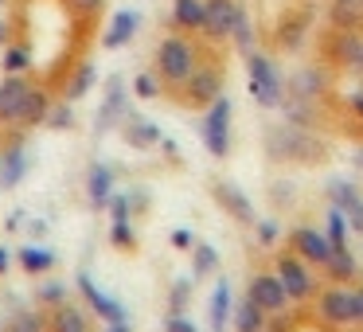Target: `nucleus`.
Here are the masks:
<instances>
[{
  "mask_svg": "<svg viewBox=\"0 0 363 332\" xmlns=\"http://www.w3.org/2000/svg\"><path fill=\"white\" fill-rule=\"evenodd\" d=\"M203 51L207 48L188 32H168L164 40L157 43V51H152V74L160 79L164 94H176V90L191 79V71L199 67Z\"/></svg>",
  "mask_w": 363,
  "mask_h": 332,
  "instance_id": "nucleus-1",
  "label": "nucleus"
},
{
  "mask_svg": "<svg viewBox=\"0 0 363 332\" xmlns=\"http://www.w3.org/2000/svg\"><path fill=\"white\" fill-rule=\"evenodd\" d=\"M223 82H227V63L215 55V48H207L203 59H199V67L191 71V79L184 82L172 98L184 110H207V106L223 94Z\"/></svg>",
  "mask_w": 363,
  "mask_h": 332,
  "instance_id": "nucleus-2",
  "label": "nucleus"
},
{
  "mask_svg": "<svg viewBox=\"0 0 363 332\" xmlns=\"http://www.w3.org/2000/svg\"><path fill=\"white\" fill-rule=\"evenodd\" d=\"M269 270H274L277 282L285 285V293H289L293 305H313V297L324 289V274L316 266H308L305 258H297L289 246H281V250L274 254V266Z\"/></svg>",
  "mask_w": 363,
  "mask_h": 332,
  "instance_id": "nucleus-3",
  "label": "nucleus"
},
{
  "mask_svg": "<svg viewBox=\"0 0 363 332\" xmlns=\"http://www.w3.org/2000/svg\"><path fill=\"white\" fill-rule=\"evenodd\" d=\"M266 149H269V157H277V160H293V165H320L324 160V141L313 133V129H301V126H277V129H269V137H266Z\"/></svg>",
  "mask_w": 363,
  "mask_h": 332,
  "instance_id": "nucleus-4",
  "label": "nucleus"
},
{
  "mask_svg": "<svg viewBox=\"0 0 363 332\" xmlns=\"http://www.w3.org/2000/svg\"><path fill=\"white\" fill-rule=\"evenodd\" d=\"M316 309V321L332 332H352L355 328V297H352V285H332L324 282V289L313 297Z\"/></svg>",
  "mask_w": 363,
  "mask_h": 332,
  "instance_id": "nucleus-5",
  "label": "nucleus"
},
{
  "mask_svg": "<svg viewBox=\"0 0 363 332\" xmlns=\"http://www.w3.org/2000/svg\"><path fill=\"white\" fill-rule=\"evenodd\" d=\"M246 74H250V94H254V102H258V106L274 110V106L285 102V79H281L277 63L266 55V51L254 48L250 55H246Z\"/></svg>",
  "mask_w": 363,
  "mask_h": 332,
  "instance_id": "nucleus-6",
  "label": "nucleus"
},
{
  "mask_svg": "<svg viewBox=\"0 0 363 332\" xmlns=\"http://www.w3.org/2000/svg\"><path fill=\"white\" fill-rule=\"evenodd\" d=\"M230 126H235V110H230V98L219 94L211 106L203 110V121H199V137H203V149L211 153L215 160L230 157Z\"/></svg>",
  "mask_w": 363,
  "mask_h": 332,
  "instance_id": "nucleus-7",
  "label": "nucleus"
},
{
  "mask_svg": "<svg viewBox=\"0 0 363 332\" xmlns=\"http://www.w3.org/2000/svg\"><path fill=\"white\" fill-rule=\"evenodd\" d=\"M242 16V0H203V35L207 48H223L235 32V20Z\"/></svg>",
  "mask_w": 363,
  "mask_h": 332,
  "instance_id": "nucleus-8",
  "label": "nucleus"
},
{
  "mask_svg": "<svg viewBox=\"0 0 363 332\" xmlns=\"http://www.w3.org/2000/svg\"><path fill=\"white\" fill-rule=\"evenodd\" d=\"M32 90H35L32 74H4L0 79V126L4 129H20V118L28 110Z\"/></svg>",
  "mask_w": 363,
  "mask_h": 332,
  "instance_id": "nucleus-9",
  "label": "nucleus"
},
{
  "mask_svg": "<svg viewBox=\"0 0 363 332\" xmlns=\"http://www.w3.org/2000/svg\"><path fill=\"white\" fill-rule=\"evenodd\" d=\"M246 297H250L266 316H277V313H285V309H293L289 293H285L281 282H277L274 270H254L250 282H246Z\"/></svg>",
  "mask_w": 363,
  "mask_h": 332,
  "instance_id": "nucleus-10",
  "label": "nucleus"
},
{
  "mask_svg": "<svg viewBox=\"0 0 363 332\" xmlns=\"http://www.w3.org/2000/svg\"><path fill=\"white\" fill-rule=\"evenodd\" d=\"M74 285H79V293L86 297V305L98 313V321H102V328H113V324H129V313H125V305H121L118 297H110V293H106L102 285H98L94 277L86 274V270H79V277H74Z\"/></svg>",
  "mask_w": 363,
  "mask_h": 332,
  "instance_id": "nucleus-11",
  "label": "nucleus"
},
{
  "mask_svg": "<svg viewBox=\"0 0 363 332\" xmlns=\"http://www.w3.org/2000/svg\"><path fill=\"white\" fill-rule=\"evenodd\" d=\"M285 246H289L297 258H305L308 266H316V270H324V262H328V254H332V243L324 238L320 227H313V223H297V227H289Z\"/></svg>",
  "mask_w": 363,
  "mask_h": 332,
  "instance_id": "nucleus-12",
  "label": "nucleus"
},
{
  "mask_svg": "<svg viewBox=\"0 0 363 332\" xmlns=\"http://www.w3.org/2000/svg\"><path fill=\"white\" fill-rule=\"evenodd\" d=\"M211 196H215V204L238 223V227H254V223H258V211H254L250 196H246L235 180H211Z\"/></svg>",
  "mask_w": 363,
  "mask_h": 332,
  "instance_id": "nucleus-13",
  "label": "nucleus"
},
{
  "mask_svg": "<svg viewBox=\"0 0 363 332\" xmlns=\"http://www.w3.org/2000/svg\"><path fill=\"white\" fill-rule=\"evenodd\" d=\"M328 204L344 211L352 235H363V192H359V184L344 180V176H332L328 180Z\"/></svg>",
  "mask_w": 363,
  "mask_h": 332,
  "instance_id": "nucleus-14",
  "label": "nucleus"
},
{
  "mask_svg": "<svg viewBox=\"0 0 363 332\" xmlns=\"http://www.w3.org/2000/svg\"><path fill=\"white\" fill-rule=\"evenodd\" d=\"M110 215H113L110 243L118 246V250L133 254V250H137V231H133V211H129V196H125V192H113V199H110Z\"/></svg>",
  "mask_w": 363,
  "mask_h": 332,
  "instance_id": "nucleus-15",
  "label": "nucleus"
},
{
  "mask_svg": "<svg viewBox=\"0 0 363 332\" xmlns=\"http://www.w3.org/2000/svg\"><path fill=\"white\" fill-rule=\"evenodd\" d=\"M125 114H129V94H125V82H121L118 74H113V79L106 82V98H102V110H98L94 129H98V133H106V129L121 126V121H125Z\"/></svg>",
  "mask_w": 363,
  "mask_h": 332,
  "instance_id": "nucleus-16",
  "label": "nucleus"
},
{
  "mask_svg": "<svg viewBox=\"0 0 363 332\" xmlns=\"http://www.w3.org/2000/svg\"><path fill=\"white\" fill-rule=\"evenodd\" d=\"M324 282L332 285H355L359 282V258L352 254V246H332L328 262H324Z\"/></svg>",
  "mask_w": 363,
  "mask_h": 332,
  "instance_id": "nucleus-17",
  "label": "nucleus"
},
{
  "mask_svg": "<svg viewBox=\"0 0 363 332\" xmlns=\"http://www.w3.org/2000/svg\"><path fill=\"white\" fill-rule=\"evenodd\" d=\"M137 28H141V12H137V9L113 12L110 24H106V32H102V48H106V51H121V48H125V43L137 35Z\"/></svg>",
  "mask_w": 363,
  "mask_h": 332,
  "instance_id": "nucleus-18",
  "label": "nucleus"
},
{
  "mask_svg": "<svg viewBox=\"0 0 363 332\" xmlns=\"http://www.w3.org/2000/svg\"><path fill=\"white\" fill-rule=\"evenodd\" d=\"M121 137H125V145L129 149H141V153H149V149H160V129L152 126L149 118H141V114H133L129 110L125 114V121H121Z\"/></svg>",
  "mask_w": 363,
  "mask_h": 332,
  "instance_id": "nucleus-19",
  "label": "nucleus"
},
{
  "mask_svg": "<svg viewBox=\"0 0 363 332\" xmlns=\"http://www.w3.org/2000/svg\"><path fill=\"white\" fill-rule=\"evenodd\" d=\"M230 313H235V289H230L227 277H219L211 289V301H207V328L211 332H227Z\"/></svg>",
  "mask_w": 363,
  "mask_h": 332,
  "instance_id": "nucleus-20",
  "label": "nucleus"
},
{
  "mask_svg": "<svg viewBox=\"0 0 363 332\" xmlns=\"http://www.w3.org/2000/svg\"><path fill=\"white\" fill-rule=\"evenodd\" d=\"M28 168H32V153H28V145H9L4 149V157H0V192H12L20 180L28 176Z\"/></svg>",
  "mask_w": 363,
  "mask_h": 332,
  "instance_id": "nucleus-21",
  "label": "nucleus"
},
{
  "mask_svg": "<svg viewBox=\"0 0 363 332\" xmlns=\"http://www.w3.org/2000/svg\"><path fill=\"white\" fill-rule=\"evenodd\" d=\"M113 168L106 165V160H94L90 165V172H86V199H90V207H98V211H106L110 207V199H113Z\"/></svg>",
  "mask_w": 363,
  "mask_h": 332,
  "instance_id": "nucleus-22",
  "label": "nucleus"
},
{
  "mask_svg": "<svg viewBox=\"0 0 363 332\" xmlns=\"http://www.w3.org/2000/svg\"><path fill=\"white\" fill-rule=\"evenodd\" d=\"M305 32H308V9H293V12H285L281 24L274 28V48H281V51H297V48H301V40H305Z\"/></svg>",
  "mask_w": 363,
  "mask_h": 332,
  "instance_id": "nucleus-23",
  "label": "nucleus"
},
{
  "mask_svg": "<svg viewBox=\"0 0 363 332\" xmlns=\"http://www.w3.org/2000/svg\"><path fill=\"white\" fill-rule=\"evenodd\" d=\"M98 82V67L90 63V59H82L74 71H67V79H63V90H59V102H79V98H86L90 94V87Z\"/></svg>",
  "mask_w": 363,
  "mask_h": 332,
  "instance_id": "nucleus-24",
  "label": "nucleus"
},
{
  "mask_svg": "<svg viewBox=\"0 0 363 332\" xmlns=\"http://www.w3.org/2000/svg\"><path fill=\"white\" fill-rule=\"evenodd\" d=\"M168 24H172V32L199 35V28H203V0H172Z\"/></svg>",
  "mask_w": 363,
  "mask_h": 332,
  "instance_id": "nucleus-25",
  "label": "nucleus"
},
{
  "mask_svg": "<svg viewBox=\"0 0 363 332\" xmlns=\"http://www.w3.org/2000/svg\"><path fill=\"white\" fill-rule=\"evenodd\" d=\"M48 332H90V316L79 305L63 301V305H55L48 313Z\"/></svg>",
  "mask_w": 363,
  "mask_h": 332,
  "instance_id": "nucleus-26",
  "label": "nucleus"
},
{
  "mask_svg": "<svg viewBox=\"0 0 363 332\" xmlns=\"http://www.w3.org/2000/svg\"><path fill=\"white\" fill-rule=\"evenodd\" d=\"M51 106H55L51 90L35 82L32 98H28V110H24V118H20V129H35V126H43V121H48V114H51Z\"/></svg>",
  "mask_w": 363,
  "mask_h": 332,
  "instance_id": "nucleus-27",
  "label": "nucleus"
},
{
  "mask_svg": "<svg viewBox=\"0 0 363 332\" xmlns=\"http://www.w3.org/2000/svg\"><path fill=\"white\" fill-rule=\"evenodd\" d=\"M16 266L24 270V274L40 277V274H48V270L55 266V254H51L48 246H35V243H28L24 250L16 254Z\"/></svg>",
  "mask_w": 363,
  "mask_h": 332,
  "instance_id": "nucleus-28",
  "label": "nucleus"
},
{
  "mask_svg": "<svg viewBox=\"0 0 363 332\" xmlns=\"http://www.w3.org/2000/svg\"><path fill=\"white\" fill-rule=\"evenodd\" d=\"M230 321H235V332H262L269 324V316L262 313L258 305H254L250 297H242L235 305V313H230Z\"/></svg>",
  "mask_w": 363,
  "mask_h": 332,
  "instance_id": "nucleus-29",
  "label": "nucleus"
},
{
  "mask_svg": "<svg viewBox=\"0 0 363 332\" xmlns=\"http://www.w3.org/2000/svg\"><path fill=\"white\" fill-rule=\"evenodd\" d=\"M219 274V250H215L211 243H196L191 246V277L196 282H203V277Z\"/></svg>",
  "mask_w": 363,
  "mask_h": 332,
  "instance_id": "nucleus-30",
  "label": "nucleus"
},
{
  "mask_svg": "<svg viewBox=\"0 0 363 332\" xmlns=\"http://www.w3.org/2000/svg\"><path fill=\"white\" fill-rule=\"evenodd\" d=\"M324 238H328L332 246H352L347 238H352V227H347V219H344V211L340 207H332L328 204V211H324Z\"/></svg>",
  "mask_w": 363,
  "mask_h": 332,
  "instance_id": "nucleus-31",
  "label": "nucleus"
},
{
  "mask_svg": "<svg viewBox=\"0 0 363 332\" xmlns=\"http://www.w3.org/2000/svg\"><path fill=\"white\" fill-rule=\"evenodd\" d=\"M4 328H12V332H48V313H43V309H20V313L9 316Z\"/></svg>",
  "mask_w": 363,
  "mask_h": 332,
  "instance_id": "nucleus-32",
  "label": "nucleus"
},
{
  "mask_svg": "<svg viewBox=\"0 0 363 332\" xmlns=\"http://www.w3.org/2000/svg\"><path fill=\"white\" fill-rule=\"evenodd\" d=\"M0 67H4V74H28V67H32V55H28V43H9L4 48V59H0Z\"/></svg>",
  "mask_w": 363,
  "mask_h": 332,
  "instance_id": "nucleus-33",
  "label": "nucleus"
},
{
  "mask_svg": "<svg viewBox=\"0 0 363 332\" xmlns=\"http://www.w3.org/2000/svg\"><path fill=\"white\" fill-rule=\"evenodd\" d=\"M230 43H235L242 55H250L254 48H258V35H254V24H250V12L242 9V16L235 20V32H230Z\"/></svg>",
  "mask_w": 363,
  "mask_h": 332,
  "instance_id": "nucleus-34",
  "label": "nucleus"
},
{
  "mask_svg": "<svg viewBox=\"0 0 363 332\" xmlns=\"http://www.w3.org/2000/svg\"><path fill=\"white\" fill-rule=\"evenodd\" d=\"M63 9L71 12L74 20H82V24H94V20L102 16L106 0H63Z\"/></svg>",
  "mask_w": 363,
  "mask_h": 332,
  "instance_id": "nucleus-35",
  "label": "nucleus"
},
{
  "mask_svg": "<svg viewBox=\"0 0 363 332\" xmlns=\"http://www.w3.org/2000/svg\"><path fill=\"white\" fill-rule=\"evenodd\" d=\"M191 285H196V277H180V282H172V289H168V313H188Z\"/></svg>",
  "mask_w": 363,
  "mask_h": 332,
  "instance_id": "nucleus-36",
  "label": "nucleus"
},
{
  "mask_svg": "<svg viewBox=\"0 0 363 332\" xmlns=\"http://www.w3.org/2000/svg\"><path fill=\"white\" fill-rule=\"evenodd\" d=\"M133 94L141 98V102H152V98L164 94V87H160V79H157L152 71H141V74L133 79Z\"/></svg>",
  "mask_w": 363,
  "mask_h": 332,
  "instance_id": "nucleus-37",
  "label": "nucleus"
},
{
  "mask_svg": "<svg viewBox=\"0 0 363 332\" xmlns=\"http://www.w3.org/2000/svg\"><path fill=\"white\" fill-rule=\"evenodd\" d=\"M67 293H71V289H67V282H43L40 289H35V301H40L43 309H55V305H63V301H67Z\"/></svg>",
  "mask_w": 363,
  "mask_h": 332,
  "instance_id": "nucleus-38",
  "label": "nucleus"
},
{
  "mask_svg": "<svg viewBox=\"0 0 363 332\" xmlns=\"http://www.w3.org/2000/svg\"><path fill=\"white\" fill-rule=\"evenodd\" d=\"M43 126L55 129V133L74 129V110H71V102H55V106H51V114H48V121H43Z\"/></svg>",
  "mask_w": 363,
  "mask_h": 332,
  "instance_id": "nucleus-39",
  "label": "nucleus"
},
{
  "mask_svg": "<svg viewBox=\"0 0 363 332\" xmlns=\"http://www.w3.org/2000/svg\"><path fill=\"white\" fill-rule=\"evenodd\" d=\"M254 238H258V246H266V250H269V246H277V243H281V223H277V219H258V223H254Z\"/></svg>",
  "mask_w": 363,
  "mask_h": 332,
  "instance_id": "nucleus-40",
  "label": "nucleus"
},
{
  "mask_svg": "<svg viewBox=\"0 0 363 332\" xmlns=\"http://www.w3.org/2000/svg\"><path fill=\"white\" fill-rule=\"evenodd\" d=\"M293 309H297V305H293ZM293 309H285V313H277V316H269V324H266V328L269 332H297L301 328V316L297 313H293Z\"/></svg>",
  "mask_w": 363,
  "mask_h": 332,
  "instance_id": "nucleus-41",
  "label": "nucleus"
},
{
  "mask_svg": "<svg viewBox=\"0 0 363 332\" xmlns=\"http://www.w3.org/2000/svg\"><path fill=\"white\" fill-rule=\"evenodd\" d=\"M164 332H199L196 321H191L188 313H168L164 316Z\"/></svg>",
  "mask_w": 363,
  "mask_h": 332,
  "instance_id": "nucleus-42",
  "label": "nucleus"
},
{
  "mask_svg": "<svg viewBox=\"0 0 363 332\" xmlns=\"http://www.w3.org/2000/svg\"><path fill=\"white\" fill-rule=\"evenodd\" d=\"M344 114H352V118L359 121V129H363V87L355 90V94L344 98Z\"/></svg>",
  "mask_w": 363,
  "mask_h": 332,
  "instance_id": "nucleus-43",
  "label": "nucleus"
},
{
  "mask_svg": "<svg viewBox=\"0 0 363 332\" xmlns=\"http://www.w3.org/2000/svg\"><path fill=\"white\" fill-rule=\"evenodd\" d=\"M172 246H176V250H191V246H196V231L176 227V231H172Z\"/></svg>",
  "mask_w": 363,
  "mask_h": 332,
  "instance_id": "nucleus-44",
  "label": "nucleus"
},
{
  "mask_svg": "<svg viewBox=\"0 0 363 332\" xmlns=\"http://www.w3.org/2000/svg\"><path fill=\"white\" fill-rule=\"evenodd\" d=\"M352 297H355V328L363 332V282L352 285Z\"/></svg>",
  "mask_w": 363,
  "mask_h": 332,
  "instance_id": "nucleus-45",
  "label": "nucleus"
},
{
  "mask_svg": "<svg viewBox=\"0 0 363 332\" xmlns=\"http://www.w3.org/2000/svg\"><path fill=\"white\" fill-rule=\"evenodd\" d=\"M9 43H16V28L9 16H0V48H9Z\"/></svg>",
  "mask_w": 363,
  "mask_h": 332,
  "instance_id": "nucleus-46",
  "label": "nucleus"
},
{
  "mask_svg": "<svg viewBox=\"0 0 363 332\" xmlns=\"http://www.w3.org/2000/svg\"><path fill=\"white\" fill-rule=\"evenodd\" d=\"M12 262H16V254H12L9 246H0V274H9V270H12Z\"/></svg>",
  "mask_w": 363,
  "mask_h": 332,
  "instance_id": "nucleus-47",
  "label": "nucleus"
},
{
  "mask_svg": "<svg viewBox=\"0 0 363 332\" xmlns=\"http://www.w3.org/2000/svg\"><path fill=\"white\" fill-rule=\"evenodd\" d=\"M28 231H32L35 238H43V235H48V223H43V219H32V223H28Z\"/></svg>",
  "mask_w": 363,
  "mask_h": 332,
  "instance_id": "nucleus-48",
  "label": "nucleus"
},
{
  "mask_svg": "<svg viewBox=\"0 0 363 332\" xmlns=\"http://www.w3.org/2000/svg\"><path fill=\"white\" fill-rule=\"evenodd\" d=\"M332 4H359V9H363V0H332Z\"/></svg>",
  "mask_w": 363,
  "mask_h": 332,
  "instance_id": "nucleus-49",
  "label": "nucleus"
},
{
  "mask_svg": "<svg viewBox=\"0 0 363 332\" xmlns=\"http://www.w3.org/2000/svg\"><path fill=\"white\" fill-rule=\"evenodd\" d=\"M0 4H12V0H0Z\"/></svg>",
  "mask_w": 363,
  "mask_h": 332,
  "instance_id": "nucleus-50",
  "label": "nucleus"
},
{
  "mask_svg": "<svg viewBox=\"0 0 363 332\" xmlns=\"http://www.w3.org/2000/svg\"><path fill=\"white\" fill-rule=\"evenodd\" d=\"M0 332H12V328H0Z\"/></svg>",
  "mask_w": 363,
  "mask_h": 332,
  "instance_id": "nucleus-51",
  "label": "nucleus"
},
{
  "mask_svg": "<svg viewBox=\"0 0 363 332\" xmlns=\"http://www.w3.org/2000/svg\"><path fill=\"white\" fill-rule=\"evenodd\" d=\"M359 160H363V153H359Z\"/></svg>",
  "mask_w": 363,
  "mask_h": 332,
  "instance_id": "nucleus-52",
  "label": "nucleus"
}]
</instances>
